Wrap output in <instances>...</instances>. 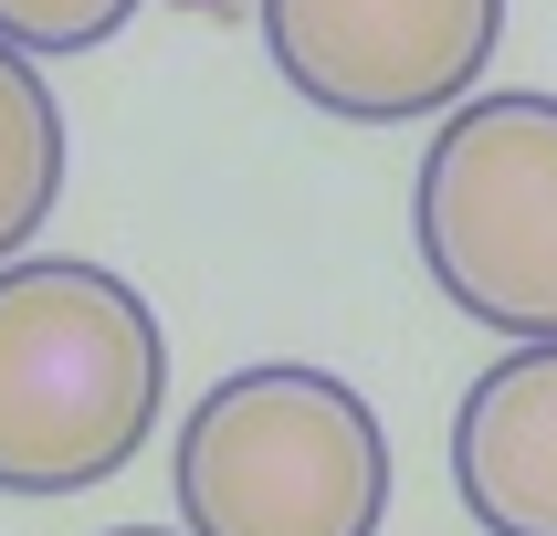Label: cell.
<instances>
[{
    "label": "cell",
    "instance_id": "cell-1",
    "mask_svg": "<svg viewBox=\"0 0 557 536\" xmlns=\"http://www.w3.org/2000/svg\"><path fill=\"white\" fill-rule=\"evenodd\" d=\"M169 337L158 306L106 263H0V495H85L158 432Z\"/></svg>",
    "mask_w": 557,
    "mask_h": 536
},
{
    "label": "cell",
    "instance_id": "cell-2",
    "mask_svg": "<svg viewBox=\"0 0 557 536\" xmlns=\"http://www.w3.org/2000/svg\"><path fill=\"white\" fill-rule=\"evenodd\" d=\"M180 515L189 536H379L389 432L326 369H232L180 421Z\"/></svg>",
    "mask_w": 557,
    "mask_h": 536
},
{
    "label": "cell",
    "instance_id": "cell-3",
    "mask_svg": "<svg viewBox=\"0 0 557 536\" xmlns=\"http://www.w3.org/2000/svg\"><path fill=\"white\" fill-rule=\"evenodd\" d=\"M410 232L473 326L557 347V95H463L421 148Z\"/></svg>",
    "mask_w": 557,
    "mask_h": 536
},
{
    "label": "cell",
    "instance_id": "cell-4",
    "mask_svg": "<svg viewBox=\"0 0 557 536\" xmlns=\"http://www.w3.org/2000/svg\"><path fill=\"white\" fill-rule=\"evenodd\" d=\"M505 42V0H263V53L315 116L421 126L453 116Z\"/></svg>",
    "mask_w": 557,
    "mask_h": 536
},
{
    "label": "cell",
    "instance_id": "cell-5",
    "mask_svg": "<svg viewBox=\"0 0 557 536\" xmlns=\"http://www.w3.org/2000/svg\"><path fill=\"white\" fill-rule=\"evenodd\" d=\"M453 495L484 536H557V347H516L463 389Z\"/></svg>",
    "mask_w": 557,
    "mask_h": 536
},
{
    "label": "cell",
    "instance_id": "cell-6",
    "mask_svg": "<svg viewBox=\"0 0 557 536\" xmlns=\"http://www.w3.org/2000/svg\"><path fill=\"white\" fill-rule=\"evenodd\" d=\"M53 200H63V105L42 85V63L0 42V263H22Z\"/></svg>",
    "mask_w": 557,
    "mask_h": 536
},
{
    "label": "cell",
    "instance_id": "cell-7",
    "mask_svg": "<svg viewBox=\"0 0 557 536\" xmlns=\"http://www.w3.org/2000/svg\"><path fill=\"white\" fill-rule=\"evenodd\" d=\"M137 22V0H0V42L11 53H95Z\"/></svg>",
    "mask_w": 557,
    "mask_h": 536
},
{
    "label": "cell",
    "instance_id": "cell-8",
    "mask_svg": "<svg viewBox=\"0 0 557 536\" xmlns=\"http://www.w3.org/2000/svg\"><path fill=\"white\" fill-rule=\"evenodd\" d=\"M116 536H158V526H116Z\"/></svg>",
    "mask_w": 557,
    "mask_h": 536
}]
</instances>
